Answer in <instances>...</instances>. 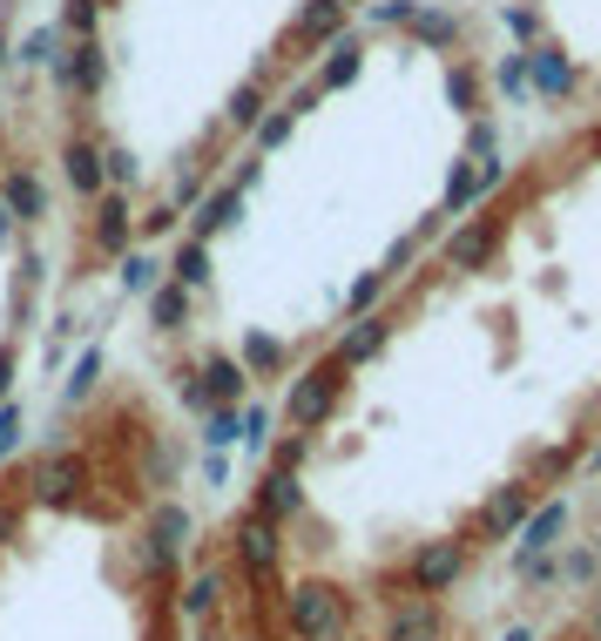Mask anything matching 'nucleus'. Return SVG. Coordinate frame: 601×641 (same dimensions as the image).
Returning <instances> with one entry per match:
<instances>
[{"label":"nucleus","instance_id":"nucleus-1","mask_svg":"<svg viewBox=\"0 0 601 641\" xmlns=\"http://www.w3.org/2000/svg\"><path fill=\"white\" fill-rule=\"evenodd\" d=\"M196 641H257L317 587L351 641L447 601L601 473V108L547 123L398 284L277 392Z\"/></svg>","mask_w":601,"mask_h":641},{"label":"nucleus","instance_id":"nucleus-2","mask_svg":"<svg viewBox=\"0 0 601 641\" xmlns=\"http://www.w3.org/2000/svg\"><path fill=\"white\" fill-rule=\"evenodd\" d=\"M507 55L479 0L358 21L204 183L149 264L142 338L170 406L223 446L358 325L507 163Z\"/></svg>","mask_w":601,"mask_h":641},{"label":"nucleus","instance_id":"nucleus-3","mask_svg":"<svg viewBox=\"0 0 601 641\" xmlns=\"http://www.w3.org/2000/svg\"><path fill=\"white\" fill-rule=\"evenodd\" d=\"M392 0H61L34 55L55 115L61 298L136 277L251 129Z\"/></svg>","mask_w":601,"mask_h":641},{"label":"nucleus","instance_id":"nucleus-4","mask_svg":"<svg viewBox=\"0 0 601 641\" xmlns=\"http://www.w3.org/2000/svg\"><path fill=\"white\" fill-rule=\"evenodd\" d=\"M61 298V183H55V115L42 61L0 74V459L14 439L8 392Z\"/></svg>","mask_w":601,"mask_h":641},{"label":"nucleus","instance_id":"nucleus-5","mask_svg":"<svg viewBox=\"0 0 601 641\" xmlns=\"http://www.w3.org/2000/svg\"><path fill=\"white\" fill-rule=\"evenodd\" d=\"M507 82H520L547 123L601 108V0H500L494 8Z\"/></svg>","mask_w":601,"mask_h":641},{"label":"nucleus","instance_id":"nucleus-6","mask_svg":"<svg viewBox=\"0 0 601 641\" xmlns=\"http://www.w3.org/2000/svg\"><path fill=\"white\" fill-rule=\"evenodd\" d=\"M27 14H34V0H0V74L14 68V48H21Z\"/></svg>","mask_w":601,"mask_h":641}]
</instances>
